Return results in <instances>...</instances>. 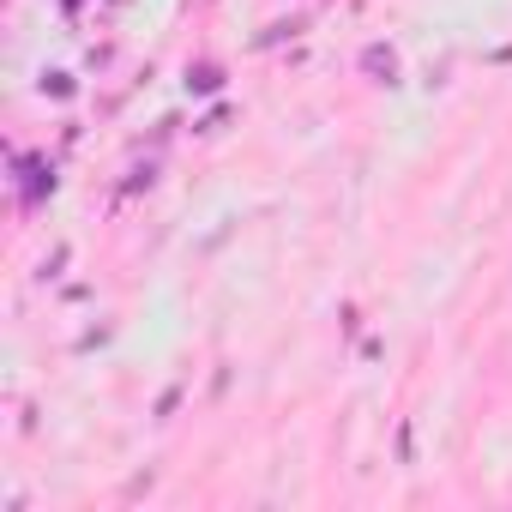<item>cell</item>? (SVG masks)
<instances>
[{"label": "cell", "mask_w": 512, "mask_h": 512, "mask_svg": "<svg viewBox=\"0 0 512 512\" xmlns=\"http://www.w3.org/2000/svg\"><path fill=\"white\" fill-rule=\"evenodd\" d=\"M193 91H217V67H199L193 73Z\"/></svg>", "instance_id": "7a4b0ae2"}, {"label": "cell", "mask_w": 512, "mask_h": 512, "mask_svg": "<svg viewBox=\"0 0 512 512\" xmlns=\"http://www.w3.org/2000/svg\"><path fill=\"white\" fill-rule=\"evenodd\" d=\"M362 73H368V79H380V85H392V79H398V49L368 43V49H362Z\"/></svg>", "instance_id": "6da1fadb"}]
</instances>
